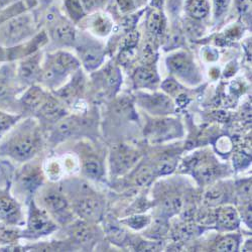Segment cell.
Returning a JSON list of instances; mask_svg holds the SVG:
<instances>
[{"label": "cell", "mask_w": 252, "mask_h": 252, "mask_svg": "<svg viewBox=\"0 0 252 252\" xmlns=\"http://www.w3.org/2000/svg\"><path fill=\"white\" fill-rule=\"evenodd\" d=\"M44 146L43 128L33 118L20 120L0 140V157L24 163L35 158Z\"/></svg>", "instance_id": "6da1fadb"}, {"label": "cell", "mask_w": 252, "mask_h": 252, "mask_svg": "<svg viewBox=\"0 0 252 252\" xmlns=\"http://www.w3.org/2000/svg\"><path fill=\"white\" fill-rule=\"evenodd\" d=\"M77 218L91 223L102 222L106 201L85 178H69L60 183Z\"/></svg>", "instance_id": "7a4b0ae2"}, {"label": "cell", "mask_w": 252, "mask_h": 252, "mask_svg": "<svg viewBox=\"0 0 252 252\" xmlns=\"http://www.w3.org/2000/svg\"><path fill=\"white\" fill-rule=\"evenodd\" d=\"M35 203L60 226L64 227L77 217L74 214L70 201L59 185H43L33 196Z\"/></svg>", "instance_id": "3957f363"}, {"label": "cell", "mask_w": 252, "mask_h": 252, "mask_svg": "<svg viewBox=\"0 0 252 252\" xmlns=\"http://www.w3.org/2000/svg\"><path fill=\"white\" fill-rule=\"evenodd\" d=\"M45 178L43 165L34 161V158L24 162L22 166L16 167L10 192L19 202L27 205L45 184Z\"/></svg>", "instance_id": "277c9868"}, {"label": "cell", "mask_w": 252, "mask_h": 252, "mask_svg": "<svg viewBox=\"0 0 252 252\" xmlns=\"http://www.w3.org/2000/svg\"><path fill=\"white\" fill-rule=\"evenodd\" d=\"M81 63L77 57L66 51H58L48 56L45 66L41 70L39 81L48 87L56 89L67 78L80 69Z\"/></svg>", "instance_id": "5b68a950"}, {"label": "cell", "mask_w": 252, "mask_h": 252, "mask_svg": "<svg viewBox=\"0 0 252 252\" xmlns=\"http://www.w3.org/2000/svg\"><path fill=\"white\" fill-rule=\"evenodd\" d=\"M28 217L25 222V228L20 229V238L27 241H36L40 238L49 236L60 229L55 220L31 199L28 204Z\"/></svg>", "instance_id": "8992f818"}, {"label": "cell", "mask_w": 252, "mask_h": 252, "mask_svg": "<svg viewBox=\"0 0 252 252\" xmlns=\"http://www.w3.org/2000/svg\"><path fill=\"white\" fill-rule=\"evenodd\" d=\"M35 26L31 15L19 14L0 24V48L11 49L23 45L34 32Z\"/></svg>", "instance_id": "52a82bcc"}, {"label": "cell", "mask_w": 252, "mask_h": 252, "mask_svg": "<svg viewBox=\"0 0 252 252\" xmlns=\"http://www.w3.org/2000/svg\"><path fill=\"white\" fill-rule=\"evenodd\" d=\"M93 131V120L78 115L68 114L54 126L49 139L53 144H57L74 137L89 136Z\"/></svg>", "instance_id": "ba28073f"}, {"label": "cell", "mask_w": 252, "mask_h": 252, "mask_svg": "<svg viewBox=\"0 0 252 252\" xmlns=\"http://www.w3.org/2000/svg\"><path fill=\"white\" fill-rule=\"evenodd\" d=\"M68 241L74 248L89 250L94 247L102 237V230L96 223L76 218L70 224L64 226Z\"/></svg>", "instance_id": "9c48e42d"}, {"label": "cell", "mask_w": 252, "mask_h": 252, "mask_svg": "<svg viewBox=\"0 0 252 252\" xmlns=\"http://www.w3.org/2000/svg\"><path fill=\"white\" fill-rule=\"evenodd\" d=\"M24 205L10 192V188L0 189V223L23 227L25 225Z\"/></svg>", "instance_id": "30bf717a"}, {"label": "cell", "mask_w": 252, "mask_h": 252, "mask_svg": "<svg viewBox=\"0 0 252 252\" xmlns=\"http://www.w3.org/2000/svg\"><path fill=\"white\" fill-rule=\"evenodd\" d=\"M110 169L114 177L128 172L139 159L137 151L125 144H115L110 152Z\"/></svg>", "instance_id": "8fae6325"}, {"label": "cell", "mask_w": 252, "mask_h": 252, "mask_svg": "<svg viewBox=\"0 0 252 252\" xmlns=\"http://www.w3.org/2000/svg\"><path fill=\"white\" fill-rule=\"evenodd\" d=\"M41 55L40 53H33L24 57L15 66L16 79L19 85H30L36 81H39L41 75Z\"/></svg>", "instance_id": "7c38bea8"}, {"label": "cell", "mask_w": 252, "mask_h": 252, "mask_svg": "<svg viewBox=\"0 0 252 252\" xmlns=\"http://www.w3.org/2000/svg\"><path fill=\"white\" fill-rule=\"evenodd\" d=\"M78 155L83 178L93 182L102 181L105 177V166L101 156L89 148L80 151Z\"/></svg>", "instance_id": "4fadbf2b"}, {"label": "cell", "mask_w": 252, "mask_h": 252, "mask_svg": "<svg viewBox=\"0 0 252 252\" xmlns=\"http://www.w3.org/2000/svg\"><path fill=\"white\" fill-rule=\"evenodd\" d=\"M166 63L171 72L185 82H199L200 76L197 67L195 66L192 58L188 54L183 52L176 53L167 58Z\"/></svg>", "instance_id": "5bb4252c"}, {"label": "cell", "mask_w": 252, "mask_h": 252, "mask_svg": "<svg viewBox=\"0 0 252 252\" xmlns=\"http://www.w3.org/2000/svg\"><path fill=\"white\" fill-rule=\"evenodd\" d=\"M153 142H162L183 134L181 124L174 119H157L152 121L145 130Z\"/></svg>", "instance_id": "9a60e30c"}, {"label": "cell", "mask_w": 252, "mask_h": 252, "mask_svg": "<svg viewBox=\"0 0 252 252\" xmlns=\"http://www.w3.org/2000/svg\"><path fill=\"white\" fill-rule=\"evenodd\" d=\"M77 50L80 56V63H82L84 68L88 72L95 71L103 64L105 57L103 47L92 39H87L86 41L82 40L77 45Z\"/></svg>", "instance_id": "2e32d148"}, {"label": "cell", "mask_w": 252, "mask_h": 252, "mask_svg": "<svg viewBox=\"0 0 252 252\" xmlns=\"http://www.w3.org/2000/svg\"><path fill=\"white\" fill-rule=\"evenodd\" d=\"M68 110L59 99L54 96L49 95L45 102L41 104V106L35 112L37 121L39 124L53 125L55 126L61 119L67 116Z\"/></svg>", "instance_id": "e0dca14e"}, {"label": "cell", "mask_w": 252, "mask_h": 252, "mask_svg": "<svg viewBox=\"0 0 252 252\" xmlns=\"http://www.w3.org/2000/svg\"><path fill=\"white\" fill-rule=\"evenodd\" d=\"M18 85L15 66L10 63L0 65V109L5 110V105L14 97Z\"/></svg>", "instance_id": "ac0fdd59"}, {"label": "cell", "mask_w": 252, "mask_h": 252, "mask_svg": "<svg viewBox=\"0 0 252 252\" xmlns=\"http://www.w3.org/2000/svg\"><path fill=\"white\" fill-rule=\"evenodd\" d=\"M188 165L193 167L194 176L201 184H211L214 182L221 173L220 167L214 160H209L207 158H201L199 157H193L188 162Z\"/></svg>", "instance_id": "d6986e66"}, {"label": "cell", "mask_w": 252, "mask_h": 252, "mask_svg": "<svg viewBox=\"0 0 252 252\" xmlns=\"http://www.w3.org/2000/svg\"><path fill=\"white\" fill-rule=\"evenodd\" d=\"M138 101L141 106L156 115L171 114L174 111V104L172 100L160 93L155 94H139Z\"/></svg>", "instance_id": "ffe728a7"}, {"label": "cell", "mask_w": 252, "mask_h": 252, "mask_svg": "<svg viewBox=\"0 0 252 252\" xmlns=\"http://www.w3.org/2000/svg\"><path fill=\"white\" fill-rule=\"evenodd\" d=\"M51 36L55 43L61 47L74 46L77 40V32L74 26L67 20H58L53 25Z\"/></svg>", "instance_id": "44dd1931"}, {"label": "cell", "mask_w": 252, "mask_h": 252, "mask_svg": "<svg viewBox=\"0 0 252 252\" xmlns=\"http://www.w3.org/2000/svg\"><path fill=\"white\" fill-rule=\"evenodd\" d=\"M48 96L49 94L43 88L32 85L20 97L18 106L23 109L24 112L35 113Z\"/></svg>", "instance_id": "7402d4cb"}, {"label": "cell", "mask_w": 252, "mask_h": 252, "mask_svg": "<svg viewBox=\"0 0 252 252\" xmlns=\"http://www.w3.org/2000/svg\"><path fill=\"white\" fill-rule=\"evenodd\" d=\"M216 225L221 231H232L239 226V215L232 206H223L217 209Z\"/></svg>", "instance_id": "603a6c76"}, {"label": "cell", "mask_w": 252, "mask_h": 252, "mask_svg": "<svg viewBox=\"0 0 252 252\" xmlns=\"http://www.w3.org/2000/svg\"><path fill=\"white\" fill-rule=\"evenodd\" d=\"M86 28L94 35L99 37H105L111 32L113 29V24L109 16H107L106 14L96 12L87 18Z\"/></svg>", "instance_id": "cb8c5ba5"}, {"label": "cell", "mask_w": 252, "mask_h": 252, "mask_svg": "<svg viewBox=\"0 0 252 252\" xmlns=\"http://www.w3.org/2000/svg\"><path fill=\"white\" fill-rule=\"evenodd\" d=\"M133 79L136 86L140 88H154L158 82V76L156 70L149 66L137 68Z\"/></svg>", "instance_id": "d4e9b609"}, {"label": "cell", "mask_w": 252, "mask_h": 252, "mask_svg": "<svg viewBox=\"0 0 252 252\" xmlns=\"http://www.w3.org/2000/svg\"><path fill=\"white\" fill-rule=\"evenodd\" d=\"M16 167L14 161L7 158L0 157V189L11 188Z\"/></svg>", "instance_id": "484cf974"}, {"label": "cell", "mask_w": 252, "mask_h": 252, "mask_svg": "<svg viewBox=\"0 0 252 252\" xmlns=\"http://www.w3.org/2000/svg\"><path fill=\"white\" fill-rule=\"evenodd\" d=\"M43 171L45 177H47L51 182L55 183L62 179L63 175L66 172L62 158H52L45 160L43 164Z\"/></svg>", "instance_id": "4316f807"}, {"label": "cell", "mask_w": 252, "mask_h": 252, "mask_svg": "<svg viewBox=\"0 0 252 252\" xmlns=\"http://www.w3.org/2000/svg\"><path fill=\"white\" fill-rule=\"evenodd\" d=\"M177 165V158L174 155L163 154L154 162L153 167L156 176H164L172 174Z\"/></svg>", "instance_id": "83f0119b"}, {"label": "cell", "mask_w": 252, "mask_h": 252, "mask_svg": "<svg viewBox=\"0 0 252 252\" xmlns=\"http://www.w3.org/2000/svg\"><path fill=\"white\" fill-rule=\"evenodd\" d=\"M23 118V114L0 109V140H1Z\"/></svg>", "instance_id": "f1b7e54d"}, {"label": "cell", "mask_w": 252, "mask_h": 252, "mask_svg": "<svg viewBox=\"0 0 252 252\" xmlns=\"http://www.w3.org/2000/svg\"><path fill=\"white\" fill-rule=\"evenodd\" d=\"M104 233L110 239L112 243L116 244H122L126 240V232L119 227L116 223L110 220L105 221L104 219Z\"/></svg>", "instance_id": "f546056e"}, {"label": "cell", "mask_w": 252, "mask_h": 252, "mask_svg": "<svg viewBox=\"0 0 252 252\" xmlns=\"http://www.w3.org/2000/svg\"><path fill=\"white\" fill-rule=\"evenodd\" d=\"M187 10L194 19H203L210 10L209 0H188Z\"/></svg>", "instance_id": "4dcf8cb0"}, {"label": "cell", "mask_w": 252, "mask_h": 252, "mask_svg": "<svg viewBox=\"0 0 252 252\" xmlns=\"http://www.w3.org/2000/svg\"><path fill=\"white\" fill-rule=\"evenodd\" d=\"M102 80L104 81V86H106L108 90H116L121 83V76L117 67L108 65L103 71Z\"/></svg>", "instance_id": "1f68e13d"}, {"label": "cell", "mask_w": 252, "mask_h": 252, "mask_svg": "<svg viewBox=\"0 0 252 252\" xmlns=\"http://www.w3.org/2000/svg\"><path fill=\"white\" fill-rule=\"evenodd\" d=\"M226 190L221 185L212 186L208 189V191L205 193L204 201L208 206H217L226 199Z\"/></svg>", "instance_id": "d6a6232c"}, {"label": "cell", "mask_w": 252, "mask_h": 252, "mask_svg": "<svg viewBox=\"0 0 252 252\" xmlns=\"http://www.w3.org/2000/svg\"><path fill=\"white\" fill-rule=\"evenodd\" d=\"M165 28L164 18L159 11H153L148 19V29L155 36H159L163 33Z\"/></svg>", "instance_id": "836d02e7"}, {"label": "cell", "mask_w": 252, "mask_h": 252, "mask_svg": "<svg viewBox=\"0 0 252 252\" xmlns=\"http://www.w3.org/2000/svg\"><path fill=\"white\" fill-rule=\"evenodd\" d=\"M155 176L156 175L153 165L143 164L140 167H138V170L135 173L134 183L138 187L148 186L153 181Z\"/></svg>", "instance_id": "e575fe53"}, {"label": "cell", "mask_w": 252, "mask_h": 252, "mask_svg": "<svg viewBox=\"0 0 252 252\" xmlns=\"http://www.w3.org/2000/svg\"><path fill=\"white\" fill-rule=\"evenodd\" d=\"M239 247V236L237 235H227L224 236L216 245L217 251L233 252L237 251Z\"/></svg>", "instance_id": "d590c367"}, {"label": "cell", "mask_w": 252, "mask_h": 252, "mask_svg": "<svg viewBox=\"0 0 252 252\" xmlns=\"http://www.w3.org/2000/svg\"><path fill=\"white\" fill-rule=\"evenodd\" d=\"M121 222L132 229L140 230L151 224V218L146 215H134V216L128 217L127 219L122 220Z\"/></svg>", "instance_id": "8d00e7d4"}, {"label": "cell", "mask_w": 252, "mask_h": 252, "mask_svg": "<svg viewBox=\"0 0 252 252\" xmlns=\"http://www.w3.org/2000/svg\"><path fill=\"white\" fill-rule=\"evenodd\" d=\"M66 5H67L68 11L70 12V14L74 19L78 20L83 17V14H84L83 8L78 0H66Z\"/></svg>", "instance_id": "74e56055"}, {"label": "cell", "mask_w": 252, "mask_h": 252, "mask_svg": "<svg viewBox=\"0 0 252 252\" xmlns=\"http://www.w3.org/2000/svg\"><path fill=\"white\" fill-rule=\"evenodd\" d=\"M161 87L163 88V90H164L166 93H169V94H171V95H174V94L178 93L179 90H180L179 84H178L175 80H173V79H167V80H165V81L162 83Z\"/></svg>", "instance_id": "f35d334b"}, {"label": "cell", "mask_w": 252, "mask_h": 252, "mask_svg": "<svg viewBox=\"0 0 252 252\" xmlns=\"http://www.w3.org/2000/svg\"><path fill=\"white\" fill-rule=\"evenodd\" d=\"M81 1L83 3V7L90 11L100 7L106 0H81Z\"/></svg>", "instance_id": "ab89813d"}, {"label": "cell", "mask_w": 252, "mask_h": 252, "mask_svg": "<svg viewBox=\"0 0 252 252\" xmlns=\"http://www.w3.org/2000/svg\"><path fill=\"white\" fill-rule=\"evenodd\" d=\"M229 2H230V0H214L217 16L221 15L227 9Z\"/></svg>", "instance_id": "60d3db41"}, {"label": "cell", "mask_w": 252, "mask_h": 252, "mask_svg": "<svg viewBox=\"0 0 252 252\" xmlns=\"http://www.w3.org/2000/svg\"><path fill=\"white\" fill-rule=\"evenodd\" d=\"M120 8L123 11H129L133 9V2L132 0H117Z\"/></svg>", "instance_id": "b9f144b4"}, {"label": "cell", "mask_w": 252, "mask_h": 252, "mask_svg": "<svg viewBox=\"0 0 252 252\" xmlns=\"http://www.w3.org/2000/svg\"><path fill=\"white\" fill-rule=\"evenodd\" d=\"M9 4V0H0V9Z\"/></svg>", "instance_id": "7bdbcfd3"}, {"label": "cell", "mask_w": 252, "mask_h": 252, "mask_svg": "<svg viewBox=\"0 0 252 252\" xmlns=\"http://www.w3.org/2000/svg\"><path fill=\"white\" fill-rule=\"evenodd\" d=\"M162 1H163V0H153V4L157 7H159L161 5Z\"/></svg>", "instance_id": "ee69618b"}]
</instances>
